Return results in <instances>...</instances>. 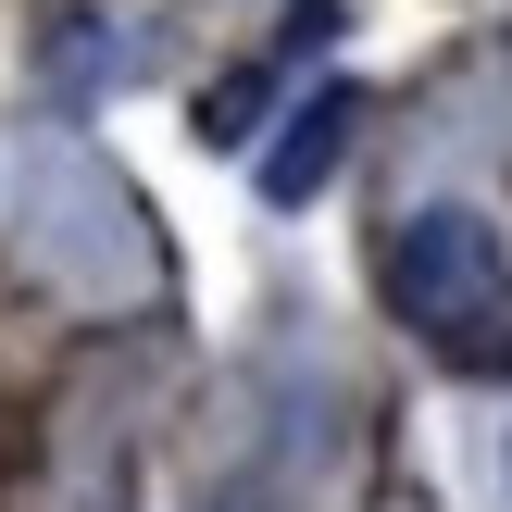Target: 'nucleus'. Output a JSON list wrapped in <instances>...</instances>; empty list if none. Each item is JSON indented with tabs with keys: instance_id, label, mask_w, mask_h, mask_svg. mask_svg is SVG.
Listing matches in <instances>:
<instances>
[{
	"instance_id": "nucleus-1",
	"label": "nucleus",
	"mask_w": 512,
	"mask_h": 512,
	"mask_svg": "<svg viewBox=\"0 0 512 512\" xmlns=\"http://www.w3.org/2000/svg\"><path fill=\"white\" fill-rule=\"evenodd\" d=\"M388 313L413 325L438 363H512V250L475 200H425L388 225Z\"/></svg>"
},
{
	"instance_id": "nucleus-2",
	"label": "nucleus",
	"mask_w": 512,
	"mask_h": 512,
	"mask_svg": "<svg viewBox=\"0 0 512 512\" xmlns=\"http://www.w3.org/2000/svg\"><path fill=\"white\" fill-rule=\"evenodd\" d=\"M338 150H350V88H313L288 113V138L263 150V200H313L325 175H338Z\"/></svg>"
}]
</instances>
